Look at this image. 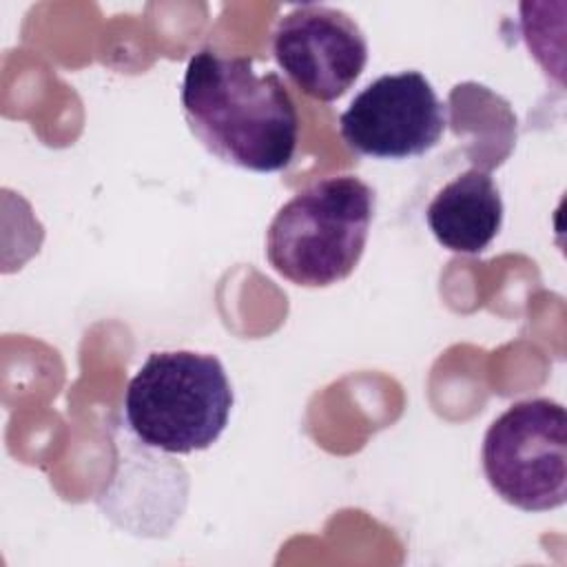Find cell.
Listing matches in <instances>:
<instances>
[{
  "mask_svg": "<svg viewBox=\"0 0 567 567\" xmlns=\"http://www.w3.org/2000/svg\"><path fill=\"white\" fill-rule=\"evenodd\" d=\"M489 487L523 512L567 501V414L558 401L525 399L492 421L481 450Z\"/></svg>",
  "mask_w": 567,
  "mask_h": 567,
  "instance_id": "277c9868",
  "label": "cell"
},
{
  "mask_svg": "<svg viewBox=\"0 0 567 567\" xmlns=\"http://www.w3.org/2000/svg\"><path fill=\"white\" fill-rule=\"evenodd\" d=\"M179 100L190 133L219 162L252 173H277L292 162L297 106L281 78L257 71L250 58L197 51Z\"/></svg>",
  "mask_w": 567,
  "mask_h": 567,
  "instance_id": "6da1fadb",
  "label": "cell"
},
{
  "mask_svg": "<svg viewBox=\"0 0 567 567\" xmlns=\"http://www.w3.org/2000/svg\"><path fill=\"white\" fill-rule=\"evenodd\" d=\"M235 394L215 354L157 350L137 368L124 392V421L148 450L193 454L226 430Z\"/></svg>",
  "mask_w": 567,
  "mask_h": 567,
  "instance_id": "3957f363",
  "label": "cell"
},
{
  "mask_svg": "<svg viewBox=\"0 0 567 567\" xmlns=\"http://www.w3.org/2000/svg\"><path fill=\"white\" fill-rule=\"evenodd\" d=\"M503 213V197L489 171L472 166L436 190L425 221L443 248L478 255L501 233Z\"/></svg>",
  "mask_w": 567,
  "mask_h": 567,
  "instance_id": "52a82bcc",
  "label": "cell"
},
{
  "mask_svg": "<svg viewBox=\"0 0 567 567\" xmlns=\"http://www.w3.org/2000/svg\"><path fill=\"white\" fill-rule=\"evenodd\" d=\"M445 126V104L416 69L372 80L339 115L346 146L374 159L421 157L441 142Z\"/></svg>",
  "mask_w": 567,
  "mask_h": 567,
  "instance_id": "5b68a950",
  "label": "cell"
},
{
  "mask_svg": "<svg viewBox=\"0 0 567 567\" xmlns=\"http://www.w3.org/2000/svg\"><path fill=\"white\" fill-rule=\"evenodd\" d=\"M272 55L301 93L319 102H334L363 73L368 40L346 11L299 4L277 20Z\"/></svg>",
  "mask_w": 567,
  "mask_h": 567,
  "instance_id": "8992f818",
  "label": "cell"
},
{
  "mask_svg": "<svg viewBox=\"0 0 567 567\" xmlns=\"http://www.w3.org/2000/svg\"><path fill=\"white\" fill-rule=\"evenodd\" d=\"M377 193L354 175L323 177L295 193L266 230L268 264L290 284L328 288L348 279L368 244Z\"/></svg>",
  "mask_w": 567,
  "mask_h": 567,
  "instance_id": "7a4b0ae2",
  "label": "cell"
}]
</instances>
